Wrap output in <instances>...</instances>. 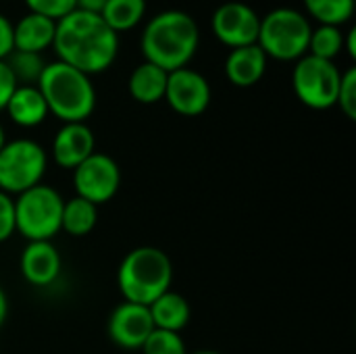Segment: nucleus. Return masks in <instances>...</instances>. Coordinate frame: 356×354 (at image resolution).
Wrapping results in <instances>:
<instances>
[{
  "label": "nucleus",
  "instance_id": "nucleus-1",
  "mask_svg": "<svg viewBox=\"0 0 356 354\" xmlns=\"http://www.w3.org/2000/svg\"><path fill=\"white\" fill-rule=\"evenodd\" d=\"M52 48L60 63L96 75L106 71L119 52V35L96 13L73 10L56 21Z\"/></svg>",
  "mask_w": 356,
  "mask_h": 354
},
{
  "label": "nucleus",
  "instance_id": "nucleus-2",
  "mask_svg": "<svg viewBox=\"0 0 356 354\" xmlns=\"http://www.w3.org/2000/svg\"><path fill=\"white\" fill-rule=\"evenodd\" d=\"M198 23L179 8H167L152 17L140 38L144 61L165 69L167 73L188 67L198 50Z\"/></svg>",
  "mask_w": 356,
  "mask_h": 354
},
{
  "label": "nucleus",
  "instance_id": "nucleus-3",
  "mask_svg": "<svg viewBox=\"0 0 356 354\" xmlns=\"http://www.w3.org/2000/svg\"><path fill=\"white\" fill-rule=\"evenodd\" d=\"M48 113L63 123H86L96 108V90L90 75L60 63H46L38 81Z\"/></svg>",
  "mask_w": 356,
  "mask_h": 354
},
{
  "label": "nucleus",
  "instance_id": "nucleus-4",
  "mask_svg": "<svg viewBox=\"0 0 356 354\" xmlns=\"http://www.w3.org/2000/svg\"><path fill=\"white\" fill-rule=\"evenodd\" d=\"M171 284L173 263L169 255L156 246H138L129 250L117 269V286L125 303L148 307L171 290Z\"/></svg>",
  "mask_w": 356,
  "mask_h": 354
},
{
  "label": "nucleus",
  "instance_id": "nucleus-5",
  "mask_svg": "<svg viewBox=\"0 0 356 354\" xmlns=\"http://www.w3.org/2000/svg\"><path fill=\"white\" fill-rule=\"evenodd\" d=\"M311 31L313 25L302 10L280 6L261 17L257 44L267 54V58L290 63L302 58L309 52Z\"/></svg>",
  "mask_w": 356,
  "mask_h": 354
},
{
  "label": "nucleus",
  "instance_id": "nucleus-6",
  "mask_svg": "<svg viewBox=\"0 0 356 354\" xmlns=\"http://www.w3.org/2000/svg\"><path fill=\"white\" fill-rule=\"evenodd\" d=\"M63 196L46 184L21 192L15 200V225L27 242L52 240L60 232Z\"/></svg>",
  "mask_w": 356,
  "mask_h": 354
},
{
  "label": "nucleus",
  "instance_id": "nucleus-7",
  "mask_svg": "<svg viewBox=\"0 0 356 354\" xmlns=\"http://www.w3.org/2000/svg\"><path fill=\"white\" fill-rule=\"evenodd\" d=\"M46 169L48 154L35 140H10L0 148V192L19 196L42 184Z\"/></svg>",
  "mask_w": 356,
  "mask_h": 354
},
{
  "label": "nucleus",
  "instance_id": "nucleus-8",
  "mask_svg": "<svg viewBox=\"0 0 356 354\" xmlns=\"http://www.w3.org/2000/svg\"><path fill=\"white\" fill-rule=\"evenodd\" d=\"M342 71L334 61H323L305 54L296 61L292 71V88L296 98L315 111H327L336 106Z\"/></svg>",
  "mask_w": 356,
  "mask_h": 354
},
{
  "label": "nucleus",
  "instance_id": "nucleus-9",
  "mask_svg": "<svg viewBox=\"0 0 356 354\" xmlns=\"http://www.w3.org/2000/svg\"><path fill=\"white\" fill-rule=\"evenodd\" d=\"M75 196L100 207L111 202L121 188V169L117 161L104 152H94L73 169Z\"/></svg>",
  "mask_w": 356,
  "mask_h": 354
},
{
  "label": "nucleus",
  "instance_id": "nucleus-10",
  "mask_svg": "<svg viewBox=\"0 0 356 354\" xmlns=\"http://www.w3.org/2000/svg\"><path fill=\"white\" fill-rule=\"evenodd\" d=\"M211 27L215 38L221 44H225L229 50H234V48L257 44L261 17L250 4L232 0L215 8Z\"/></svg>",
  "mask_w": 356,
  "mask_h": 354
},
{
  "label": "nucleus",
  "instance_id": "nucleus-11",
  "mask_svg": "<svg viewBox=\"0 0 356 354\" xmlns=\"http://www.w3.org/2000/svg\"><path fill=\"white\" fill-rule=\"evenodd\" d=\"M211 83L209 79L190 67L175 69L167 75L165 100L167 104L184 117H198L211 104Z\"/></svg>",
  "mask_w": 356,
  "mask_h": 354
},
{
  "label": "nucleus",
  "instance_id": "nucleus-12",
  "mask_svg": "<svg viewBox=\"0 0 356 354\" xmlns=\"http://www.w3.org/2000/svg\"><path fill=\"white\" fill-rule=\"evenodd\" d=\"M108 338L125 351H140L148 336L154 332V323L148 307L121 303L108 317Z\"/></svg>",
  "mask_w": 356,
  "mask_h": 354
},
{
  "label": "nucleus",
  "instance_id": "nucleus-13",
  "mask_svg": "<svg viewBox=\"0 0 356 354\" xmlns=\"http://www.w3.org/2000/svg\"><path fill=\"white\" fill-rule=\"evenodd\" d=\"M96 152L94 131L86 123H63L52 140V159L63 169H75Z\"/></svg>",
  "mask_w": 356,
  "mask_h": 354
},
{
  "label": "nucleus",
  "instance_id": "nucleus-14",
  "mask_svg": "<svg viewBox=\"0 0 356 354\" xmlns=\"http://www.w3.org/2000/svg\"><path fill=\"white\" fill-rule=\"evenodd\" d=\"M19 267L25 282L40 288L56 282L63 269V261L52 240H42V242H27Z\"/></svg>",
  "mask_w": 356,
  "mask_h": 354
},
{
  "label": "nucleus",
  "instance_id": "nucleus-15",
  "mask_svg": "<svg viewBox=\"0 0 356 354\" xmlns=\"http://www.w3.org/2000/svg\"><path fill=\"white\" fill-rule=\"evenodd\" d=\"M267 54L259 44L229 50L225 58V75L238 88H250L259 83L267 71Z\"/></svg>",
  "mask_w": 356,
  "mask_h": 354
},
{
  "label": "nucleus",
  "instance_id": "nucleus-16",
  "mask_svg": "<svg viewBox=\"0 0 356 354\" xmlns=\"http://www.w3.org/2000/svg\"><path fill=\"white\" fill-rule=\"evenodd\" d=\"M54 31L56 21L35 13H27L13 25V46L15 50L42 54L46 48L52 46Z\"/></svg>",
  "mask_w": 356,
  "mask_h": 354
},
{
  "label": "nucleus",
  "instance_id": "nucleus-17",
  "mask_svg": "<svg viewBox=\"0 0 356 354\" xmlns=\"http://www.w3.org/2000/svg\"><path fill=\"white\" fill-rule=\"evenodd\" d=\"M4 111L8 113L10 121L19 127H35L44 123L46 117L50 115L38 86H17Z\"/></svg>",
  "mask_w": 356,
  "mask_h": 354
},
{
  "label": "nucleus",
  "instance_id": "nucleus-18",
  "mask_svg": "<svg viewBox=\"0 0 356 354\" xmlns=\"http://www.w3.org/2000/svg\"><path fill=\"white\" fill-rule=\"evenodd\" d=\"M154 330H167V332H181L192 317V309L190 303L186 300V296H181L179 292L167 290L165 294H161L152 305H148Z\"/></svg>",
  "mask_w": 356,
  "mask_h": 354
},
{
  "label": "nucleus",
  "instance_id": "nucleus-19",
  "mask_svg": "<svg viewBox=\"0 0 356 354\" xmlns=\"http://www.w3.org/2000/svg\"><path fill=\"white\" fill-rule=\"evenodd\" d=\"M167 71L152 65V63H140L131 75H129V94L136 102L140 104H154L165 100V90H167Z\"/></svg>",
  "mask_w": 356,
  "mask_h": 354
},
{
  "label": "nucleus",
  "instance_id": "nucleus-20",
  "mask_svg": "<svg viewBox=\"0 0 356 354\" xmlns=\"http://www.w3.org/2000/svg\"><path fill=\"white\" fill-rule=\"evenodd\" d=\"M98 223V207L88 202L86 198L73 196L65 200L63 204V217H60V232H67L69 236L81 238L94 232Z\"/></svg>",
  "mask_w": 356,
  "mask_h": 354
},
{
  "label": "nucleus",
  "instance_id": "nucleus-21",
  "mask_svg": "<svg viewBox=\"0 0 356 354\" xmlns=\"http://www.w3.org/2000/svg\"><path fill=\"white\" fill-rule=\"evenodd\" d=\"M146 13V0H108L100 13L102 21L119 35L121 31H131Z\"/></svg>",
  "mask_w": 356,
  "mask_h": 354
},
{
  "label": "nucleus",
  "instance_id": "nucleus-22",
  "mask_svg": "<svg viewBox=\"0 0 356 354\" xmlns=\"http://www.w3.org/2000/svg\"><path fill=\"white\" fill-rule=\"evenodd\" d=\"M307 13L319 21V25L340 27L355 15L356 0H302Z\"/></svg>",
  "mask_w": 356,
  "mask_h": 354
},
{
  "label": "nucleus",
  "instance_id": "nucleus-23",
  "mask_svg": "<svg viewBox=\"0 0 356 354\" xmlns=\"http://www.w3.org/2000/svg\"><path fill=\"white\" fill-rule=\"evenodd\" d=\"M4 63L8 65L17 86H38L44 69H46V61L42 58V54L35 52H23V50H13Z\"/></svg>",
  "mask_w": 356,
  "mask_h": 354
},
{
  "label": "nucleus",
  "instance_id": "nucleus-24",
  "mask_svg": "<svg viewBox=\"0 0 356 354\" xmlns=\"http://www.w3.org/2000/svg\"><path fill=\"white\" fill-rule=\"evenodd\" d=\"M342 50H344V33L340 27L319 25L311 31L307 54L323 58V61H334L338 54H342Z\"/></svg>",
  "mask_w": 356,
  "mask_h": 354
},
{
  "label": "nucleus",
  "instance_id": "nucleus-25",
  "mask_svg": "<svg viewBox=\"0 0 356 354\" xmlns=\"http://www.w3.org/2000/svg\"><path fill=\"white\" fill-rule=\"evenodd\" d=\"M140 351L144 354H190L184 338L177 332L167 330H154Z\"/></svg>",
  "mask_w": 356,
  "mask_h": 354
},
{
  "label": "nucleus",
  "instance_id": "nucleus-26",
  "mask_svg": "<svg viewBox=\"0 0 356 354\" xmlns=\"http://www.w3.org/2000/svg\"><path fill=\"white\" fill-rule=\"evenodd\" d=\"M336 106H340V111L350 119H356V69L350 67L342 73L340 79V90H338V100Z\"/></svg>",
  "mask_w": 356,
  "mask_h": 354
},
{
  "label": "nucleus",
  "instance_id": "nucleus-27",
  "mask_svg": "<svg viewBox=\"0 0 356 354\" xmlns=\"http://www.w3.org/2000/svg\"><path fill=\"white\" fill-rule=\"evenodd\" d=\"M29 13L48 17L52 21H60L69 13L75 10V0H23Z\"/></svg>",
  "mask_w": 356,
  "mask_h": 354
},
{
  "label": "nucleus",
  "instance_id": "nucleus-28",
  "mask_svg": "<svg viewBox=\"0 0 356 354\" xmlns=\"http://www.w3.org/2000/svg\"><path fill=\"white\" fill-rule=\"evenodd\" d=\"M15 232V200L10 198V194L0 192V244L6 242Z\"/></svg>",
  "mask_w": 356,
  "mask_h": 354
},
{
  "label": "nucleus",
  "instance_id": "nucleus-29",
  "mask_svg": "<svg viewBox=\"0 0 356 354\" xmlns=\"http://www.w3.org/2000/svg\"><path fill=\"white\" fill-rule=\"evenodd\" d=\"M15 88H17V81H15L8 65L4 61H0V111L6 108V102H8L10 94L15 92Z\"/></svg>",
  "mask_w": 356,
  "mask_h": 354
},
{
  "label": "nucleus",
  "instance_id": "nucleus-30",
  "mask_svg": "<svg viewBox=\"0 0 356 354\" xmlns=\"http://www.w3.org/2000/svg\"><path fill=\"white\" fill-rule=\"evenodd\" d=\"M13 50V23L4 15H0V61H4Z\"/></svg>",
  "mask_w": 356,
  "mask_h": 354
},
{
  "label": "nucleus",
  "instance_id": "nucleus-31",
  "mask_svg": "<svg viewBox=\"0 0 356 354\" xmlns=\"http://www.w3.org/2000/svg\"><path fill=\"white\" fill-rule=\"evenodd\" d=\"M106 2H108V0H75V8H77V10H86V13H96V15H100Z\"/></svg>",
  "mask_w": 356,
  "mask_h": 354
},
{
  "label": "nucleus",
  "instance_id": "nucleus-32",
  "mask_svg": "<svg viewBox=\"0 0 356 354\" xmlns=\"http://www.w3.org/2000/svg\"><path fill=\"white\" fill-rule=\"evenodd\" d=\"M344 48L348 50V56L356 58V31L350 29L348 35H344Z\"/></svg>",
  "mask_w": 356,
  "mask_h": 354
},
{
  "label": "nucleus",
  "instance_id": "nucleus-33",
  "mask_svg": "<svg viewBox=\"0 0 356 354\" xmlns=\"http://www.w3.org/2000/svg\"><path fill=\"white\" fill-rule=\"evenodd\" d=\"M6 317H8V300H6V294H4V290L0 288V328L4 325Z\"/></svg>",
  "mask_w": 356,
  "mask_h": 354
},
{
  "label": "nucleus",
  "instance_id": "nucleus-34",
  "mask_svg": "<svg viewBox=\"0 0 356 354\" xmlns=\"http://www.w3.org/2000/svg\"><path fill=\"white\" fill-rule=\"evenodd\" d=\"M4 144H6V136H4V127L0 125V148H2Z\"/></svg>",
  "mask_w": 356,
  "mask_h": 354
},
{
  "label": "nucleus",
  "instance_id": "nucleus-35",
  "mask_svg": "<svg viewBox=\"0 0 356 354\" xmlns=\"http://www.w3.org/2000/svg\"><path fill=\"white\" fill-rule=\"evenodd\" d=\"M190 354H221V353H215V351H196V353H190Z\"/></svg>",
  "mask_w": 356,
  "mask_h": 354
}]
</instances>
